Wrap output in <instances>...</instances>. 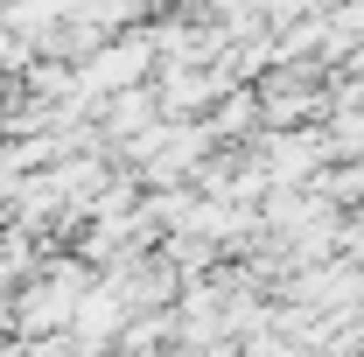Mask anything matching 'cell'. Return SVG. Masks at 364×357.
I'll use <instances>...</instances> for the list:
<instances>
[{
  "instance_id": "cell-1",
  "label": "cell",
  "mask_w": 364,
  "mask_h": 357,
  "mask_svg": "<svg viewBox=\"0 0 364 357\" xmlns=\"http://www.w3.org/2000/svg\"><path fill=\"white\" fill-rule=\"evenodd\" d=\"M154 63H161L154 36H112L105 49H91L77 63V85H85V98H119V91H140V78Z\"/></svg>"
},
{
  "instance_id": "cell-2",
  "label": "cell",
  "mask_w": 364,
  "mask_h": 357,
  "mask_svg": "<svg viewBox=\"0 0 364 357\" xmlns=\"http://www.w3.org/2000/svg\"><path fill=\"white\" fill-rule=\"evenodd\" d=\"M154 127H161V98H154L147 85L105 98V134H112V140H147Z\"/></svg>"
},
{
  "instance_id": "cell-3",
  "label": "cell",
  "mask_w": 364,
  "mask_h": 357,
  "mask_svg": "<svg viewBox=\"0 0 364 357\" xmlns=\"http://www.w3.org/2000/svg\"><path fill=\"white\" fill-rule=\"evenodd\" d=\"M210 91H218L210 70H168V78H161V112H203Z\"/></svg>"
},
{
  "instance_id": "cell-4",
  "label": "cell",
  "mask_w": 364,
  "mask_h": 357,
  "mask_svg": "<svg viewBox=\"0 0 364 357\" xmlns=\"http://www.w3.org/2000/svg\"><path fill=\"white\" fill-rule=\"evenodd\" d=\"M245 119H252V105H245V98H238V105H225V112H218V127H225V134H231V127H245Z\"/></svg>"
},
{
  "instance_id": "cell-5",
  "label": "cell",
  "mask_w": 364,
  "mask_h": 357,
  "mask_svg": "<svg viewBox=\"0 0 364 357\" xmlns=\"http://www.w3.org/2000/svg\"><path fill=\"white\" fill-rule=\"evenodd\" d=\"M0 7H14V0H0Z\"/></svg>"
}]
</instances>
